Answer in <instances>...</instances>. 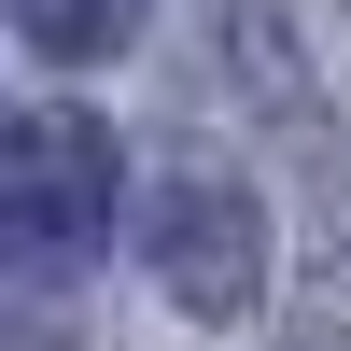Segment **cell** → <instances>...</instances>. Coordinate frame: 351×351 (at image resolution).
Listing matches in <instances>:
<instances>
[{
    "label": "cell",
    "mask_w": 351,
    "mask_h": 351,
    "mask_svg": "<svg viewBox=\"0 0 351 351\" xmlns=\"http://www.w3.org/2000/svg\"><path fill=\"white\" fill-rule=\"evenodd\" d=\"M155 281L197 324H239V309L267 295V211H253L239 183H211V169H183V183L155 197Z\"/></svg>",
    "instance_id": "2"
},
{
    "label": "cell",
    "mask_w": 351,
    "mask_h": 351,
    "mask_svg": "<svg viewBox=\"0 0 351 351\" xmlns=\"http://www.w3.org/2000/svg\"><path fill=\"white\" fill-rule=\"evenodd\" d=\"M0 14H14L43 56H112V43L141 28V0H0Z\"/></svg>",
    "instance_id": "3"
},
{
    "label": "cell",
    "mask_w": 351,
    "mask_h": 351,
    "mask_svg": "<svg viewBox=\"0 0 351 351\" xmlns=\"http://www.w3.org/2000/svg\"><path fill=\"white\" fill-rule=\"evenodd\" d=\"M99 225H112V127L99 112H28V127H0V239L84 253Z\"/></svg>",
    "instance_id": "1"
}]
</instances>
